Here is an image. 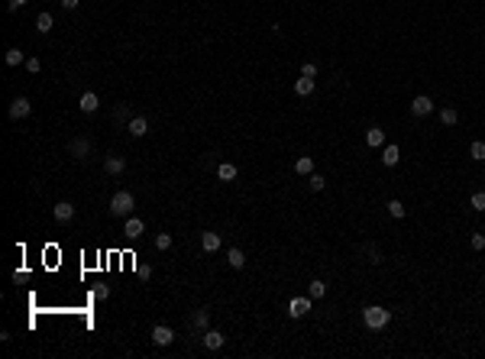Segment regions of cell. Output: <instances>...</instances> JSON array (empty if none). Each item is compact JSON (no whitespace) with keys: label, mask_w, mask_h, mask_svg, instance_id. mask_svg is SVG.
I'll use <instances>...</instances> for the list:
<instances>
[{"label":"cell","mask_w":485,"mask_h":359,"mask_svg":"<svg viewBox=\"0 0 485 359\" xmlns=\"http://www.w3.org/2000/svg\"><path fill=\"white\" fill-rule=\"evenodd\" d=\"M363 320H366L369 330H382V327H388V320H392V311H385L382 304H369L363 311Z\"/></svg>","instance_id":"1"},{"label":"cell","mask_w":485,"mask_h":359,"mask_svg":"<svg viewBox=\"0 0 485 359\" xmlns=\"http://www.w3.org/2000/svg\"><path fill=\"white\" fill-rule=\"evenodd\" d=\"M133 207H136V198L130 194V191H117V194L110 198V214H113V217L133 214Z\"/></svg>","instance_id":"2"},{"label":"cell","mask_w":485,"mask_h":359,"mask_svg":"<svg viewBox=\"0 0 485 359\" xmlns=\"http://www.w3.org/2000/svg\"><path fill=\"white\" fill-rule=\"evenodd\" d=\"M68 152H72V159H87V155H91V139L75 136L72 143H68Z\"/></svg>","instance_id":"3"},{"label":"cell","mask_w":485,"mask_h":359,"mask_svg":"<svg viewBox=\"0 0 485 359\" xmlns=\"http://www.w3.org/2000/svg\"><path fill=\"white\" fill-rule=\"evenodd\" d=\"M149 337H152V343H155V346H169V343H175V330H172V327H165V323H155Z\"/></svg>","instance_id":"4"},{"label":"cell","mask_w":485,"mask_h":359,"mask_svg":"<svg viewBox=\"0 0 485 359\" xmlns=\"http://www.w3.org/2000/svg\"><path fill=\"white\" fill-rule=\"evenodd\" d=\"M29 110H33V104L26 101V97H13L7 113H10V120H26V117H29Z\"/></svg>","instance_id":"5"},{"label":"cell","mask_w":485,"mask_h":359,"mask_svg":"<svg viewBox=\"0 0 485 359\" xmlns=\"http://www.w3.org/2000/svg\"><path fill=\"white\" fill-rule=\"evenodd\" d=\"M411 113H414V117H427V113H434V101H430L427 94H417V97L411 101Z\"/></svg>","instance_id":"6"},{"label":"cell","mask_w":485,"mask_h":359,"mask_svg":"<svg viewBox=\"0 0 485 359\" xmlns=\"http://www.w3.org/2000/svg\"><path fill=\"white\" fill-rule=\"evenodd\" d=\"M52 214H55L58 223H68V220L75 217V204H72V201H58V204L52 207Z\"/></svg>","instance_id":"7"},{"label":"cell","mask_w":485,"mask_h":359,"mask_svg":"<svg viewBox=\"0 0 485 359\" xmlns=\"http://www.w3.org/2000/svg\"><path fill=\"white\" fill-rule=\"evenodd\" d=\"M123 233H126V236H130V240H139V236H143V233H146V223H143V220H139V217H130V220H126V223H123Z\"/></svg>","instance_id":"8"},{"label":"cell","mask_w":485,"mask_h":359,"mask_svg":"<svg viewBox=\"0 0 485 359\" xmlns=\"http://www.w3.org/2000/svg\"><path fill=\"white\" fill-rule=\"evenodd\" d=\"M307 311H311V298H291V304H288L291 317H304Z\"/></svg>","instance_id":"9"},{"label":"cell","mask_w":485,"mask_h":359,"mask_svg":"<svg viewBox=\"0 0 485 359\" xmlns=\"http://www.w3.org/2000/svg\"><path fill=\"white\" fill-rule=\"evenodd\" d=\"M126 129H130V136H136V139H143L146 133H149V120L146 117H133L126 123Z\"/></svg>","instance_id":"10"},{"label":"cell","mask_w":485,"mask_h":359,"mask_svg":"<svg viewBox=\"0 0 485 359\" xmlns=\"http://www.w3.org/2000/svg\"><path fill=\"white\" fill-rule=\"evenodd\" d=\"M78 107H81L84 113H97L101 101H97V94H94V91H84V94H81V101H78Z\"/></svg>","instance_id":"11"},{"label":"cell","mask_w":485,"mask_h":359,"mask_svg":"<svg viewBox=\"0 0 485 359\" xmlns=\"http://www.w3.org/2000/svg\"><path fill=\"white\" fill-rule=\"evenodd\" d=\"M126 169V159H120V155H107V162H104V172L107 175H123Z\"/></svg>","instance_id":"12"},{"label":"cell","mask_w":485,"mask_h":359,"mask_svg":"<svg viewBox=\"0 0 485 359\" xmlns=\"http://www.w3.org/2000/svg\"><path fill=\"white\" fill-rule=\"evenodd\" d=\"M201 249H204V252H217V249H220V236L210 233V230L201 233Z\"/></svg>","instance_id":"13"},{"label":"cell","mask_w":485,"mask_h":359,"mask_svg":"<svg viewBox=\"0 0 485 359\" xmlns=\"http://www.w3.org/2000/svg\"><path fill=\"white\" fill-rule=\"evenodd\" d=\"M204 346H207V349H220V346H223V334L207 327V330H204Z\"/></svg>","instance_id":"14"},{"label":"cell","mask_w":485,"mask_h":359,"mask_svg":"<svg viewBox=\"0 0 485 359\" xmlns=\"http://www.w3.org/2000/svg\"><path fill=\"white\" fill-rule=\"evenodd\" d=\"M398 159H401V149H398V146H385V149H382V165L392 169V165H398Z\"/></svg>","instance_id":"15"},{"label":"cell","mask_w":485,"mask_h":359,"mask_svg":"<svg viewBox=\"0 0 485 359\" xmlns=\"http://www.w3.org/2000/svg\"><path fill=\"white\" fill-rule=\"evenodd\" d=\"M366 143L372 146V149L385 146V129H382V126H372V129H369V133H366Z\"/></svg>","instance_id":"16"},{"label":"cell","mask_w":485,"mask_h":359,"mask_svg":"<svg viewBox=\"0 0 485 359\" xmlns=\"http://www.w3.org/2000/svg\"><path fill=\"white\" fill-rule=\"evenodd\" d=\"M52 26H55V20H52V13H49V10H42V13L36 16V29L42 32V36H46V32H52Z\"/></svg>","instance_id":"17"},{"label":"cell","mask_w":485,"mask_h":359,"mask_svg":"<svg viewBox=\"0 0 485 359\" xmlns=\"http://www.w3.org/2000/svg\"><path fill=\"white\" fill-rule=\"evenodd\" d=\"M217 178H220V181H233V178H236V165H233V162H220V165H217Z\"/></svg>","instance_id":"18"},{"label":"cell","mask_w":485,"mask_h":359,"mask_svg":"<svg viewBox=\"0 0 485 359\" xmlns=\"http://www.w3.org/2000/svg\"><path fill=\"white\" fill-rule=\"evenodd\" d=\"M295 94H301V97H307V94H314V78H298L295 81Z\"/></svg>","instance_id":"19"},{"label":"cell","mask_w":485,"mask_h":359,"mask_svg":"<svg viewBox=\"0 0 485 359\" xmlns=\"http://www.w3.org/2000/svg\"><path fill=\"white\" fill-rule=\"evenodd\" d=\"M227 262H230L233 269H243V266H246V252H243V249H236V246H233V249H227Z\"/></svg>","instance_id":"20"},{"label":"cell","mask_w":485,"mask_h":359,"mask_svg":"<svg viewBox=\"0 0 485 359\" xmlns=\"http://www.w3.org/2000/svg\"><path fill=\"white\" fill-rule=\"evenodd\" d=\"M191 327H198V330H207V327H210V311H204V308H201V311L191 317Z\"/></svg>","instance_id":"21"},{"label":"cell","mask_w":485,"mask_h":359,"mask_svg":"<svg viewBox=\"0 0 485 359\" xmlns=\"http://www.w3.org/2000/svg\"><path fill=\"white\" fill-rule=\"evenodd\" d=\"M295 172H298V175H304V178H307V175L314 172V159H311V155H301V159L295 162Z\"/></svg>","instance_id":"22"},{"label":"cell","mask_w":485,"mask_h":359,"mask_svg":"<svg viewBox=\"0 0 485 359\" xmlns=\"http://www.w3.org/2000/svg\"><path fill=\"white\" fill-rule=\"evenodd\" d=\"M385 207H388V214H392L395 220H401V217H408V207H404V204H401L398 198H395V201H388Z\"/></svg>","instance_id":"23"},{"label":"cell","mask_w":485,"mask_h":359,"mask_svg":"<svg viewBox=\"0 0 485 359\" xmlns=\"http://www.w3.org/2000/svg\"><path fill=\"white\" fill-rule=\"evenodd\" d=\"M440 123H443V126H456V123H460V113H456L453 107H443V110H440Z\"/></svg>","instance_id":"24"},{"label":"cell","mask_w":485,"mask_h":359,"mask_svg":"<svg viewBox=\"0 0 485 359\" xmlns=\"http://www.w3.org/2000/svg\"><path fill=\"white\" fill-rule=\"evenodd\" d=\"M113 120H117V123H130V120H133V113H130V104H117V110H113Z\"/></svg>","instance_id":"25"},{"label":"cell","mask_w":485,"mask_h":359,"mask_svg":"<svg viewBox=\"0 0 485 359\" xmlns=\"http://www.w3.org/2000/svg\"><path fill=\"white\" fill-rule=\"evenodd\" d=\"M307 185H311V191H324V188H327V178H324L320 172H311V175H307Z\"/></svg>","instance_id":"26"},{"label":"cell","mask_w":485,"mask_h":359,"mask_svg":"<svg viewBox=\"0 0 485 359\" xmlns=\"http://www.w3.org/2000/svg\"><path fill=\"white\" fill-rule=\"evenodd\" d=\"M4 58H7V65H10V68L26 65V58H23V52H20V49H7V55H4Z\"/></svg>","instance_id":"27"},{"label":"cell","mask_w":485,"mask_h":359,"mask_svg":"<svg viewBox=\"0 0 485 359\" xmlns=\"http://www.w3.org/2000/svg\"><path fill=\"white\" fill-rule=\"evenodd\" d=\"M307 295H311V298H324V295H327V285H324L320 278H314V282L307 285Z\"/></svg>","instance_id":"28"},{"label":"cell","mask_w":485,"mask_h":359,"mask_svg":"<svg viewBox=\"0 0 485 359\" xmlns=\"http://www.w3.org/2000/svg\"><path fill=\"white\" fill-rule=\"evenodd\" d=\"M469 155L475 162H485V143H482V139H475V143L469 146Z\"/></svg>","instance_id":"29"},{"label":"cell","mask_w":485,"mask_h":359,"mask_svg":"<svg viewBox=\"0 0 485 359\" xmlns=\"http://www.w3.org/2000/svg\"><path fill=\"white\" fill-rule=\"evenodd\" d=\"M110 298V285H94V301H107Z\"/></svg>","instance_id":"30"},{"label":"cell","mask_w":485,"mask_h":359,"mask_svg":"<svg viewBox=\"0 0 485 359\" xmlns=\"http://www.w3.org/2000/svg\"><path fill=\"white\" fill-rule=\"evenodd\" d=\"M155 246L158 249H172V233H158L155 236Z\"/></svg>","instance_id":"31"},{"label":"cell","mask_w":485,"mask_h":359,"mask_svg":"<svg viewBox=\"0 0 485 359\" xmlns=\"http://www.w3.org/2000/svg\"><path fill=\"white\" fill-rule=\"evenodd\" d=\"M472 211H485V191H475L472 194Z\"/></svg>","instance_id":"32"},{"label":"cell","mask_w":485,"mask_h":359,"mask_svg":"<svg viewBox=\"0 0 485 359\" xmlns=\"http://www.w3.org/2000/svg\"><path fill=\"white\" fill-rule=\"evenodd\" d=\"M469 246L479 252V249H485V233H472V240H469Z\"/></svg>","instance_id":"33"},{"label":"cell","mask_w":485,"mask_h":359,"mask_svg":"<svg viewBox=\"0 0 485 359\" xmlns=\"http://www.w3.org/2000/svg\"><path fill=\"white\" fill-rule=\"evenodd\" d=\"M26 72L39 75V72H42V62H39V58H26Z\"/></svg>","instance_id":"34"},{"label":"cell","mask_w":485,"mask_h":359,"mask_svg":"<svg viewBox=\"0 0 485 359\" xmlns=\"http://www.w3.org/2000/svg\"><path fill=\"white\" fill-rule=\"evenodd\" d=\"M301 75H304V78H317V65H314V62H304V65H301Z\"/></svg>","instance_id":"35"},{"label":"cell","mask_w":485,"mask_h":359,"mask_svg":"<svg viewBox=\"0 0 485 359\" xmlns=\"http://www.w3.org/2000/svg\"><path fill=\"white\" fill-rule=\"evenodd\" d=\"M26 4H29V0H10V4H7V10H10V13H16V10H23Z\"/></svg>","instance_id":"36"},{"label":"cell","mask_w":485,"mask_h":359,"mask_svg":"<svg viewBox=\"0 0 485 359\" xmlns=\"http://www.w3.org/2000/svg\"><path fill=\"white\" fill-rule=\"evenodd\" d=\"M58 4H61V10H68V13H72V10H75V7H78V4H81V0H58Z\"/></svg>","instance_id":"37"},{"label":"cell","mask_w":485,"mask_h":359,"mask_svg":"<svg viewBox=\"0 0 485 359\" xmlns=\"http://www.w3.org/2000/svg\"><path fill=\"white\" fill-rule=\"evenodd\" d=\"M369 256H372V262H382V252H378V246H369Z\"/></svg>","instance_id":"38"}]
</instances>
